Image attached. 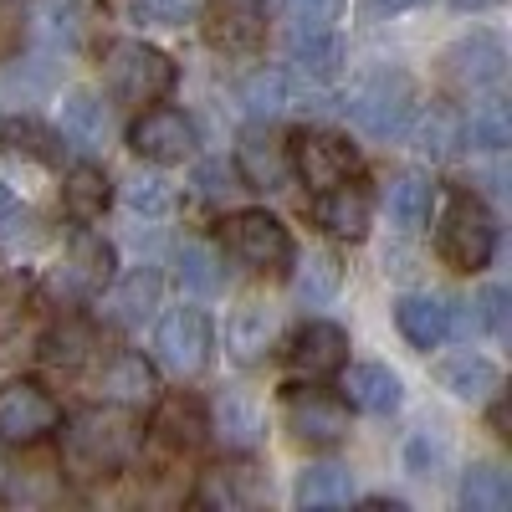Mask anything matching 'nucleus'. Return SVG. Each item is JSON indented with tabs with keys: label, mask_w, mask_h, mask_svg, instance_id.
<instances>
[{
	"label": "nucleus",
	"mask_w": 512,
	"mask_h": 512,
	"mask_svg": "<svg viewBox=\"0 0 512 512\" xmlns=\"http://www.w3.org/2000/svg\"><path fill=\"white\" fill-rule=\"evenodd\" d=\"M159 431H164V441H175V446H195V441H200V431H205V420H200V410H195V405L169 400V405L159 410Z\"/></svg>",
	"instance_id": "nucleus-38"
},
{
	"label": "nucleus",
	"mask_w": 512,
	"mask_h": 512,
	"mask_svg": "<svg viewBox=\"0 0 512 512\" xmlns=\"http://www.w3.org/2000/svg\"><path fill=\"white\" fill-rule=\"evenodd\" d=\"M21 318H26V282L0 277V344L21 328Z\"/></svg>",
	"instance_id": "nucleus-42"
},
{
	"label": "nucleus",
	"mask_w": 512,
	"mask_h": 512,
	"mask_svg": "<svg viewBox=\"0 0 512 512\" xmlns=\"http://www.w3.org/2000/svg\"><path fill=\"white\" fill-rule=\"evenodd\" d=\"M128 149L149 164H185L195 154V123L180 108H144L128 128Z\"/></svg>",
	"instance_id": "nucleus-11"
},
{
	"label": "nucleus",
	"mask_w": 512,
	"mask_h": 512,
	"mask_svg": "<svg viewBox=\"0 0 512 512\" xmlns=\"http://www.w3.org/2000/svg\"><path fill=\"white\" fill-rule=\"evenodd\" d=\"M461 134L472 139L477 149H507L512 144V108L502 103V98H482L477 108H472V118H461Z\"/></svg>",
	"instance_id": "nucleus-32"
},
{
	"label": "nucleus",
	"mask_w": 512,
	"mask_h": 512,
	"mask_svg": "<svg viewBox=\"0 0 512 512\" xmlns=\"http://www.w3.org/2000/svg\"><path fill=\"white\" fill-rule=\"evenodd\" d=\"M287 159H292V175L303 180L308 190H328L338 180H349L354 164H359L354 144L328 134V128H303V134H292L287 139Z\"/></svg>",
	"instance_id": "nucleus-5"
},
{
	"label": "nucleus",
	"mask_w": 512,
	"mask_h": 512,
	"mask_svg": "<svg viewBox=\"0 0 512 512\" xmlns=\"http://www.w3.org/2000/svg\"><path fill=\"white\" fill-rule=\"evenodd\" d=\"M272 487L256 477V472H246V466H221V472H210L205 482H200V492H195V502L200 507H256Z\"/></svg>",
	"instance_id": "nucleus-24"
},
{
	"label": "nucleus",
	"mask_w": 512,
	"mask_h": 512,
	"mask_svg": "<svg viewBox=\"0 0 512 512\" xmlns=\"http://www.w3.org/2000/svg\"><path fill=\"white\" fill-rule=\"evenodd\" d=\"M395 323L415 349H441L446 338L461 328V303L451 297H431V292H410L395 303Z\"/></svg>",
	"instance_id": "nucleus-14"
},
{
	"label": "nucleus",
	"mask_w": 512,
	"mask_h": 512,
	"mask_svg": "<svg viewBox=\"0 0 512 512\" xmlns=\"http://www.w3.org/2000/svg\"><path fill=\"white\" fill-rule=\"evenodd\" d=\"M436 379L446 384L456 400H472V405H487V400H497V390H502V369H497L487 354H472V349L441 359V364H436Z\"/></svg>",
	"instance_id": "nucleus-22"
},
{
	"label": "nucleus",
	"mask_w": 512,
	"mask_h": 512,
	"mask_svg": "<svg viewBox=\"0 0 512 512\" xmlns=\"http://www.w3.org/2000/svg\"><path fill=\"white\" fill-rule=\"evenodd\" d=\"M154 354L169 374L180 379H195L205 374L210 364V318L200 308H175L159 318V333H154Z\"/></svg>",
	"instance_id": "nucleus-6"
},
{
	"label": "nucleus",
	"mask_w": 512,
	"mask_h": 512,
	"mask_svg": "<svg viewBox=\"0 0 512 512\" xmlns=\"http://www.w3.org/2000/svg\"><path fill=\"white\" fill-rule=\"evenodd\" d=\"M338 282H344V262H338V251H328V246H313L303 262H297V277H292L297 297H303L308 308L328 303V297L338 292Z\"/></svg>",
	"instance_id": "nucleus-27"
},
{
	"label": "nucleus",
	"mask_w": 512,
	"mask_h": 512,
	"mask_svg": "<svg viewBox=\"0 0 512 512\" xmlns=\"http://www.w3.org/2000/svg\"><path fill=\"white\" fill-rule=\"evenodd\" d=\"M456 11H487V6H497V0H451Z\"/></svg>",
	"instance_id": "nucleus-46"
},
{
	"label": "nucleus",
	"mask_w": 512,
	"mask_h": 512,
	"mask_svg": "<svg viewBox=\"0 0 512 512\" xmlns=\"http://www.w3.org/2000/svg\"><path fill=\"white\" fill-rule=\"evenodd\" d=\"M431 200H436V185L425 180V175H400L395 185H390V216H395V226L400 231H420L425 221H431Z\"/></svg>",
	"instance_id": "nucleus-31"
},
{
	"label": "nucleus",
	"mask_w": 512,
	"mask_h": 512,
	"mask_svg": "<svg viewBox=\"0 0 512 512\" xmlns=\"http://www.w3.org/2000/svg\"><path fill=\"white\" fill-rule=\"evenodd\" d=\"M205 41L216 52L251 57L267 41V0H205Z\"/></svg>",
	"instance_id": "nucleus-7"
},
{
	"label": "nucleus",
	"mask_w": 512,
	"mask_h": 512,
	"mask_svg": "<svg viewBox=\"0 0 512 512\" xmlns=\"http://www.w3.org/2000/svg\"><path fill=\"white\" fill-rule=\"evenodd\" d=\"M477 318L487 323V333L492 338H507V287H487L482 297H477Z\"/></svg>",
	"instance_id": "nucleus-43"
},
{
	"label": "nucleus",
	"mask_w": 512,
	"mask_h": 512,
	"mask_svg": "<svg viewBox=\"0 0 512 512\" xmlns=\"http://www.w3.org/2000/svg\"><path fill=\"white\" fill-rule=\"evenodd\" d=\"M175 262H180V287H185V292H195V297H216V292H221V282H226L221 256L210 251L205 241H185Z\"/></svg>",
	"instance_id": "nucleus-33"
},
{
	"label": "nucleus",
	"mask_w": 512,
	"mask_h": 512,
	"mask_svg": "<svg viewBox=\"0 0 512 512\" xmlns=\"http://www.w3.org/2000/svg\"><path fill=\"white\" fill-rule=\"evenodd\" d=\"M26 226H31V216L11 200V190L0 185V241H21V236H26Z\"/></svg>",
	"instance_id": "nucleus-44"
},
{
	"label": "nucleus",
	"mask_w": 512,
	"mask_h": 512,
	"mask_svg": "<svg viewBox=\"0 0 512 512\" xmlns=\"http://www.w3.org/2000/svg\"><path fill=\"white\" fill-rule=\"evenodd\" d=\"M103 318L113 323V328H139L144 318H154V308H159V272L154 267H139V272H128L123 282H108L103 292Z\"/></svg>",
	"instance_id": "nucleus-18"
},
{
	"label": "nucleus",
	"mask_w": 512,
	"mask_h": 512,
	"mask_svg": "<svg viewBox=\"0 0 512 512\" xmlns=\"http://www.w3.org/2000/svg\"><path fill=\"white\" fill-rule=\"evenodd\" d=\"M113 267H118V256H113V246L103 241V236H93V231H77L72 236V246H67V262H62V272H57V292L62 297H98L108 282H113Z\"/></svg>",
	"instance_id": "nucleus-13"
},
{
	"label": "nucleus",
	"mask_w": 512,
	"mask_h": 512,
	"mask_svg": "<svg viewBox=\"0 0 512 512\" xmlns=\"http://www.w3.org/2000/svg\"><path fill=\"white\" fill-rule=\"evenodd\" d=\"M57 425H62V410L41 384H31V379L0 384V441L36 446L41 436H52Z\"/></svg>",
	"instance_id": "nucleus-4"
},
{
	"label": "nucleus",
	"mask_w": 512,
	"mask_h": 512,
	"mask_svg": "<svg viewBox=\"0 0 512 512\" xmlns=\"http://www.w3.org/2000/svg\"><path fill=\"white\" fill-rule=\"evenodd\" d=\"M323 200L313 205V216L318 226H328L333 236H344V241H364L369 236V195L349 180H338L328 190H318Z\"/></svg>",
	"instance_id": "nucleus-23"
},
{
	"label": "nucleus",
	"mask_w": 512,
	"mask_h": 512,
	"mask_svg": "<svg viewBox=\"0 0 512 512\" xmlns=\"http://www.w3.org/2000/svg\"><path fill=\"white\" fill-rule=\"evenodd\" d=\"M507 72V47L492 36V31H472L461 36L456 47H446L441 57V77L451 82L456 93H482V88H497Z\"/></svg>",
	"instance_id": "nucleus-9"
},
{
	"label": "nucleus",
	"mask_w": 512,
	"mask_h": 512,
	"mask_svg": "<svg viewBox=\"0 0 512 512\" xmlns=\"http://www.w3.org/2000/svg\"><path fill=\"white\" fill-rule=\"evenodd\" d=\"M415 113V82L405 72H379L369 88L354 98V123L374 139H395L405 134V123Z\"/></svg>",
	"instance_id": "nucleus-8"
},
{
	"label": "nucleus",
	"mask_w": 512,
	"mask_h": 512,
	"mask_svg": "<svg viewBox=\"0 0 512 512\" xmlns=\"http://www.w3.org/2000/svg\"><path fill=\"white\" fill-rule=\"evenodd\" d=\"M420 0H374V11L379 16H400V11H415Z\"/></svg>",
	"instance_id": "nucleus-45"
},
{
	"label": "nucleus",
	"mask_w": 512,
	"mask_h": 512,
	"mask_svg": "<svg viewBox=\"0 0 512 512\" xmlns=\"http://www.w3.org/2000/svg\"><path fill=\"white\" fill-rule=\"evenodd\" d=\"M292 62L313 82H338V72H344V41L333 31H303L292 47Z\"/></svg>",
	"instance_id": "nucleus-28"
},
{
	"label": "nucleus",
	"mask_w": 512,
	"mask_h": 512,
	"mask_svg": "<svg viewBox=\"0 0 512 512\" xmlns=\"http://www.w3.org/2000/svg\"><path fill=\"white\" fill-rule=\"evenodd\" d=\"M123 200L134 210H144V216H164V210H169V190H164L159 175H134L123 185Z\"/></svg>",
	"instance_id": "nucleus-40"
},
{
	"label": "nucleus",
	"mask_w": 512,
	"mask_h": 512,
	"mask_svg": "<svg viewBox=\"0 0 512 512\" xmlns=\"http://www.w3.org/2000/svg\"><path fill=\"white\" fill-rule=\"evenodd\" d=\"M205 431H216V441H221L226 451H256V446H262L267 420H262V405H256L251 395L226 390V395L216 400V410H210Z\"/></svg>",
	"instance_id": "nucleus-20"
},
{
	"label": "nucleus",
	"mask_w": 512,
	"mask_h": 512,
	"mask_svg": "<svg viewBox=\"0 0 512 512\" xmlns=\"http://www.w3.org/2000/svg\"><path fill=\"white\" fill-rule=\"evenodd\" d=\"M62 139H72L77 149H103L108 139V113L93 93H72L62 103Z\"/></svg>",
	"instance_id": "nucleus-30"
},
{
	"label": "nucleus",
	"mask_w": 512,
	"mask_h": 512,
	"mask_svg": "<svg viewBox=\"0 0 512 512\" xmlns=\"http://www.w3.org/2000/svg\"><path fill=\"white\" fill-rule=\"evenodd\" d=\"M113 200V185L98 164H77L67 169V180H62V205H67V216L72 221H98L103 210Z\"/></svg>",
	"instance_id": "nucleus-25"
},
{
	"label": "nucleus",
	"mask_w": 512,
	"mask_h": 512,
	"mask_svg": "<svg viewBox=\"0 0 512 512\" xmlns=\"http://www.w3.org/2000/svg\"><path fill=\"white\" fill-rule=\"evenodd\" d=\"M241 103L251 118H277L287 108V77L282 72H256L241 82Z\"/></svg>",
	"instance_id": "nucleus-36"
},
{
	"label": "nucleus",
	"mask_w": 512,
	"mask_h": 512,
	"mask_svg": "<svg viewBox=\"0 0 512 512\" xmlns=\"http://www.w3.org/2000/svg\"><path fill=\"white\" fill-rule=\"evenodd\" d=\"M338 374H344L349 405L364 410V415H395L400 400H405V384L390 364H344Z\"/></svg>",
	"instance_id": "nucleus-19"
},
{
	"label": "nucleus",
	"mask_w": 512,
	"mask_h": 512,
	"mask_svg": "<svg viewBox=\"0 0 512 512\" xmlns=\"http://www.w3.org/2000/svg\"><path fill=\"white\" fill-rule=\"evenodd\" d=\"M226 241L246 267L277 272V267L292 262V236L277 216H267V210H236V216L226 221Z\"/></svg>",
	"instance_id": "nucleus-12"
},
{
	"label": "nucleus",
	"mask_w": 512,
	"mask_h": 512,
	"mask_svg": "<svg viewBox=\"0 0 512 512\" xmlns=\"http://www.w3.org/2000/svg\"><path fill=\"white\" fill-rule=\"evenodd\" d=\"M436 251L441 262L456 267V272H482L497 251V226L487 216V205L472 200V195H456L441 216V231H436Z\"/></svg>",
	"instance_id": "nucleus-3"
},
{
	"label": "nucleus",
	"mask_w": 512,
	"mask_h": 512,
	"mask_svg": "<svg viewBox=\"0 0 512 512\" xmlns=\"http://www.w3.org/2000/svg\"><path fill=\"white\" fill-rule=\"evenodd\" d=\"M354 497V472L338 461H318L297 477V507H344Z\"/></svg>",
	"instance_id": "nucleus-26"
},
{
	"label": "nucleus",
	"mask_w": 512,
	"mask_h": 512,
	"mask_svg": "<svg viewBox=\"0 0 512 512\" xmlns=\"http://www.w3.org/2000/svg\"><path fill=\"white\" fill-rule=\"evenodd\" d=\"M287 364L303 374V379H333L338 369L349 364V333L338 323H308L303 333L292 338Z\"/></svg>",
	"instance_id": "nucleus-17"
},
{
	"label": "nucleus",
	"mask_w": 512,
	"mask_h": 512,
	"mask_svg": "<svg viewBox=\"0 0 512 512\" xmlns=\"http://www.w3.org/2000/svg\"><path fill=\"white\" fill-rule=\"evenodd\" d=\"M272 344H277V308H267V303H241L236 313H231V323H226V349H231V359L236 364H262L267 354H272Z\"/></svg>",
	"instance_id": "nucleus-21"
},
{
	"label": "nucleus",
	"mask_w": 512,
	"mask_h": 512,
	"mask_svg": "<svg viewBox=\"0 0 512 512\" xmlns=\"http://www.w3.org/2000/svg\"><path fill=\"white\" fill-rule=\"evenodd\" d=\"M461 507L466 512H507L512 507V477L492 461L472 466V472L461 477Z\"/></svg>",
	"instance_id": "nucleus-29"
},
{
	"label": "nucleus",
	"mask_w": 512,
	"mask_h": 512,
	"mask_svg": "<svg viewBox=\"0 0 512 512\" xmlns=\"http://www.w3.org/2000/svg\"><path fill=\"white\" fill-rule=\"evenodd\" d=\"M236 175L251 190H287V180H292L287 144L277 134H267V128H246L236 139Z\"/></svg>",
	"instance_id": "nucleus-15"
},
{
	"label": "nucleus",
	"mask_w": 512,
	"mask_h": 512,
	"mask_svg": "<svg viewBox=\"0 0 512 512\" xmlns=\"http://www.w3.org/2000/svg\"><path fill=\"white\" fill-rule=\"evenodd\" d=\"M103 82L118 103H159L175 88V62L149 41H113L103 57Z\"/></svg>",
	"instance_id": "nucleus-2"
},
{
	"label": "nucleus",
	"mask_w": 512,
	"mask_h": 512,
	"mask_svg": "<svg viewBox=\"0 0 512 512\" xmlns=\"http://www.w3.org/2000/svg\"><path fill=\"white\" fill-rule=\"evenodd\" d=\"M139 420L134 410H123V405H93V410H82L67 420V431H62V461H67V472L72 477H113L118 466H128L139 456Z\"/></svg>",
	"instance_id": "nucleus-1"
},
{
	"label": "nucleus",
	"mask_w": 512,
	"mask_h": 512,
	"mask_svg": "<svg viewBox=\"0 0 512 512\" xmlns=\"http://www.w3.org/2000/svg\"><path fill=\"white\" fill-rule=\"evenodd\" d=\"M200 0H134V16L144 26H185Z\"/></svg>",
	"instance_id": "nucleus-41"
},
{
	"label": "nucleus",
	"mask_w": 512,
	"mask_h": 512,
	"mask_svg": "<svg viewBox=\"0 0 512 512\" xmlns=\"http://www.w3.org/2000/svg\"><path fill=\"white\" fill-rule=\"evenodd\" d=\"M0 144H6L11 154H31V159H41V164H57L62 159V139L57 134H47L41 123H31V118H11L6 128H0Z\"/></svg>",
	"instance_id": "nucleus-35"
},
{
	"label": "nucleus",
	"mask_w": 512,
	"mask_h": 512,
	"mask_svg": "<svg viewBox=\"0 0 512 512\" xmlns=\"http://www.w3.org/2000/svg\"><path fill=\"white\" fill-rule=\"evenodd\" d=\"M88 349H93V333H88V328H77V323L52 328L47 338H41V359H47V364H67V369L88 359Z\"/></svg>",
	"instance_id": "nucleus-37"
},
{
	"label": "nucleus",
	"mask_w": 512,
	"mask_h": 512,
	"mask_svg": "<svg viewBox=\"0 0 512 512\" xmlns=\"http://www.w3.org/2000/svg\"><path fill=\"white\" fill-rule=\"evenodd\" d=\"M98 390L108 405H123V410H149L159 405V374L144 354H113L98 374Z\"/></svg>",
	"instance_id": "nucleus-16"
},
{
	"label": "nucleus",
	"mask_w": 512,
	"mask_h": 512,
	"mask_svg": "<svg viewBox=\"0 0 512 512\" xmlns=\"http://www.w3.org/2000/svg\"><path fill=\"white\" fill-rule=\"evenodd\" d=\"M282 420H287V431L308 446H333V441L349 436V405L323 395V390H303V384H292L282 395Z\"/></svg>",
	"instance_id": "nucleus-10"
},
{
	"label": "nucleus",
	"mask_w": 512,
	"mask_h": 512,
	"mask_svg": "<svg viewBox=\"0 0 512 512\" xmlns=\"http://www.w3.org/2000/svg\"><path fill=\"white\" fill-rule=\"evenodd\" d=\"M415 144L431 154V159H451L456 144H466V134H461V113H456V108H431V113L420 118V128H415Z\"/></svg>",
	"instance_id": "nucleus-34"
},
{
	"label": "nucleus",
	"mask_w": 512,
	"mask_h": 512,
	"mask_svg": "<svg viewBox=\"0 0 512 512\" xmlns=\"http://www.w3.org/2000/svg\"><path fill=\"white\" fill-rule=\"evenodd\" d=\"M297 31H328L338 16H344V0H282Z\"/></svg>",
	"instance_id": "nucleus-39"
}]
</instances>
